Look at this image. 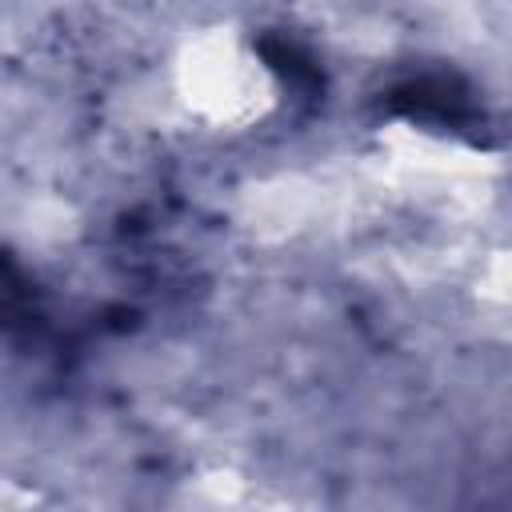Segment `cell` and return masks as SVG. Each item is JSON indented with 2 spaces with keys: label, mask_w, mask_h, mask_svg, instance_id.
<instances>
[{
  "label": "cell",
  "mask_w": 512,
  "mask_h": 512,
  "mask_svg": "<svg viewBox=\"0 0 512 512\" xmlns=\"http://www.w3.org/2000/svg\"><path fill=\"white\" fill-rule=\"evenodd\" d=\"M472 296L492 312H512V240L484 252L472 272Z\"/></svg>",
  "instance_id": "obj_3"
},
{
  "label": "cell",
  "mask_w": 512,
  "mask_h": 512,
  "mask_svg": "<svg viewBox=\"0 0 512 512\" xmlns=\"http://www.w3.org/2000/svg\"><path fill=\"white\" fill-rule=\"evenodd\" d=\"M168 92L196 128L236 136L276 116L284 80L248 32L216 24L176 44L168 60Z\"/></svg>",
  "instance_id": "obj_1"
},
{
  "label": "cell",
  "mask_w": 512,
  "mask_h": 512,
  "mask_svg": "<svg viewBox=\"0 0 512 512\" xmlns=\"http://www.w3.org/2000/svg\"><path fill=\"white\" fill-rule=\"evenodd\" d=\"M380 152H384L392 176L408 188H440V192L452 188L456 192L464 184H484L496 168L472 144L444 136V132L408 128V124L388 128L380 136Z\"/></svg>",
  "instance_id": "obj_2"
}]
</instances>
